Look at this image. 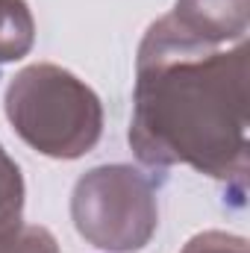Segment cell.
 Here are the masks:
<instances>
[{"instance_id": "1", "label": "cell", "mask_w": 250, "mask_h": 253, "mask_svg": "<svg viewBox=\"0 0 250 253\" xmlns=\"http://www.w3.org/2000/svg\"><path fill=\"white\" fill-rule=\"evenodd\" d=\"M129 144L150 168L191 165L245 183L248 39L212 42L171 15L150 24L135 62Z\"/></svg>"}, {"instance_id": "5", "label": "cell", "mask_w": 250, "mask_h": 253, "mask_svg": "<svg viewBox=\"0 0 250 253\" xmlns=\"http://www.w3.org/2000/svg\"><path fill=\"white\" fill-rule=\"evenodd\" d=\"M183 253H248L245 239L227 233H200L186 245Z\"/></svg>"}, {"instance_id": "2", "label": "cell", "mask_w": 250, "mask_h": 253, "mask_svg": "<svg viewBox=\"0 0 250 253\" xmlns=\"http://www.w3.org/2000/svg\"><path fill=\"white\" fill-rule=\"evenodd\" d=\"M6 118L15 132L44 156L77 159L103 132L97 94L59 65H30L6 88Z\"/></svg>"}, {"instance_id": "3", "label": "cell", "mask_w": 250, "mask_h": 253, "mask_svg": "<svg viewBox=\"0 0 250 253\" xmlns=\"http://www.w3.org/2000/svg\"><path fill=\"white\" fill-rule=\"evenodd\" d=\"M71 215L83 239L115 253L144 248L159 224L150 180L129 165L88 171L74 189Z\"/></svg>"}, {"instance_id": "4", "label": "cell", "mask_w": 250, "mask_h": 253, "mask_svg": "<svg viewBox=\"0 0 250 253\" xmlns=\"http://www.w3.org/2000/svg\"><path fill=\"white\" fill-rule=\"evenodd\" d=\"M24 206V180L21 168L9 159V153L0 144V221H15L21 218Z\"/></svg>"}]
</instances>
